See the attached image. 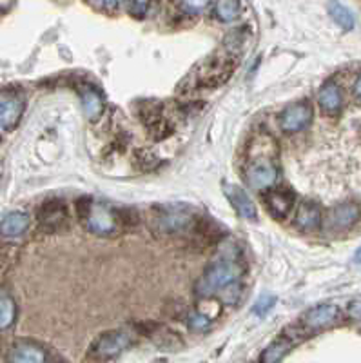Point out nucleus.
Here are the masks:
<instances>
[{
	"label": "nucleus",
	"mask_w": 361,
	"mask_h": 363,
	"mask_svg": "<svg viewBox=\"0 0 361 363\" xmlns=\"http://www.w3.org/2000/svg\"><path fill=\"white\" fill-rule=\"evenodd\" d=\"M276 144L272 136L258 135L247 147L245 180L250 189L265 191L278 180V165L274 162Z\"/></svg>",
	"instance_id": "f257e3e1"
},
{
	"label": "nucleus",
	"mask_w": 361,
	"mask_h": 363,
	"mask_svg": "<svg viewBox=\"0 0 361 363\" xmlns=\"http://www.w3.org/2000/svg\"><path fill=\"white\" fill-rule=\"evenodd\" d=\"M149 227L155 235L184 236L194 235L200 218L189 206L171 203V206H155L149 211Z\"/></svg>",
	"instance_id": "f03ea898"
},
{
	"label": "nucleus",
	"mask_w": 361,
	"mask_h": 363,
	"mask_svg": "<svg viewBox=\"0 0 361 363\" xmlns=\"http://www.w3.org/2000/svg\"><path fill=\"white\" fill-rule=\"evenodd\" d=\"M238 55L229 53L227 50H220L213 57L206 58L198 64L194 77V86L201 89H216L231 80L233 73L238 67Z\"/></svg>",
	"instance_id": "7ed1b4c3"
},
{
	"label": "nucleus",
	"mask_w": 361,
	"mask_h": 363,
	"mask_svg": "<svg viewBox=\"0 0 361 363\" xmlns=\"http://www.w3.org/2000/svg\"><path fill=\"white\" fill-rule=\"evenodd\" d=\"M243 274V265L240 258H223L207 267L196 284V294L200 298H211L222 293L229 285L238 284Z\"/></svg>",
	"instance_id": "20e7f679"
},
{
	"label": "nucleus",
	"mask_w": 361,
	"mask_h": 363,
	"mask_svg": "<svg viewBox=\"0 0 361 363\" xmlns=\"http://www.w3.org/2000/svg\"><path fill=\"white\" fill-rule=\"evenodd\" d=\"M78 218L86 225V229L93 235L111 236L116 235L120 229L118 211L106 203L93 202L91 199L78 200L77 203Z\"/></svg>",
	"instance_id": "39448f33"
},
{
	"label": "nucleus",
	"mask_w": 361,
	"mask_h": 363,
	"mask_svg": "<svg viewBox=\"0 0 361 363\" xmlns=\"http://www.w3.org/2000/svg\"><path fill=\"white\" fill-rule=\"evenodd\" d=\"M338 322H340V309L333 306V303H323V306H316L309 309L298 320V325L291 327L285 333L298 343L301 338H307L312 333H320V330L328 329V327L336 325Z\"/></svg>",
	"instance_id": "423d86ee"
},
{
	"label": "nucleus",
	"mask_w": 361,
	"mask_h": 363,
	"mask_svg": "<svg viewBox=\"0 0 361 363\" xmlns=\"http://www.w3.org/2000/svg\"><path fill=\"white\" fill-rule=\"evenodd\" d=\"M135 336L123 329L107 330L100 335L95 342L91 343L89 351H87V359H96V362H107V359H115L126 351H129L135 345Z\"/></svg>",
	"instance_id": "0eeeda50"
},
{
	"label": "nucleus",
	"mask_w": 361,
	"mask_h": 363,
	"mask_svg": "<svg viewBox=\"0 0 361 363\" xmlns=\"http://www.w3.org/2000/svg\"><path fill=\"white\" fill-rule=\"evenodd\" d=\"M37 222L40 231L53 235L70 227V211L64 200L50 199L45 200L37 211Z\"/></svg>",
	"instance_id": "6e6552de"
},
{
	"label": "nucleus",
	"mask_w": 361,
	"mask_h": 363,
	"mask_svg": "<svg viewBox=\"0 0 361 363\" xmlns=\"http://www.w3.org/2000/svg\"><path fill=\"white\" fill-rule=\"evenodd\" d=\"M140 118L145 129L155 140H164L171 135L172 125L164 115V106L160 102H142L140 104Z\"/></svg>",
	"instance_id": "1a4fd4ad"
},
{
	"label": "nucleus",
	"mask_w": 361,
	"mask_h": 363,
	"mask_svg": "<svg viewBox=\"0 0 361 363\" xmlns=\"http://www.w3.org/2000/svg\"><path fill=\"white\" fill-rule=\"evenodd\" d=\"M24 96L17 89L0 91V129L11 131L21 122L24 113Z\"/></svg>",
	"instance_id": "9d476101"
},
{
	"label": "nucleus",
	"mask_w": 361,
	"mask_h": 363,
	"mask_svg": "<svg viewBox=\"0 0 361 363\" xmlns=\"http://www.w3.org/2000/svg\"><path fill=\"white\" fill-rule=\"evenodd\" d=\"M312 118H314V109H312V106L307 100H301V102L291 104L289 108H285L282 115H279L278 122L282 131L298 133L309 128Z\"/></svg>",
	"instance_id": "9b49d317"
},
{
	"label": "nucleus",
	"mask_w": 361,
	"mask_h": 363,
	"mask_svg": "<svg viewBox=\"0 0 361 363\" xmlns=\"http://www.w3.org/2000/svg\"><path fill=\"white\" fill-rule=\"evenodd\" d=\"M263 206H265L267 213L274 220H284L287 218L289 213L294 207V193L287 187H269L265 189L262 196Z\"/></svg>",
	"instance_id": "f8f14e48"
},
{
	"label": "nucleus",
	"mask_w": 361,
	"mask_h": 363,
	"mask_svg": "<svg viewBox=\"0 0 361 363\" xmlns=\"http://www.w3.org/2000/svg\"><path fill=\"white\" fill-rule=\"evenodd\" d=\"M9 362H18V363H44L50 362V356L44 347L38 345L37 342L31 340H22L11 347V351L8 354Z\"/></svg>",
	"instance_id": "ddd939ff"
},
{
	"label": "nucleus",
	"mask_w": 361,
	"mask_h": 363,
	"mask_svg": "<svg viewBox=\"0 0 361 363\" xmlns=\"http://www.w3.org/2000/svg\"><path fill=\"white\" fill-rule=\"evenodd\" d=\"M361 209L356 203H341V206L334 207L327 216V227L333 229V231H345V229H350L354 223L360 220Z\"/></svg>",
	"instance_id": "4468645a"
},
{
	"label": "nucleus",
	"mask_w": 361,
	"mask_h": 363,
	"mask_svg": "<svg viewBox=\"0 0 361 363\" xmlns=\"http://www.w3.org/2000/svg\"><path fill=\"white\" fill-rule=\"evenodd\" d=\"M296 227L304 233L316 231L321 223V211L318 207V203L314 202H301L298 206V211H296L294 216Z\"/></svg>",
	"instance_id": "2eb2a0df"
},
{
	"label": "nucleus",
	"mask_w": 361,
	"mask_h": 363,
	"mask_svg": "<svg viewBox=\"0 0 361 363\" xmlns=\"http://www.w3.org/2000/svg\"><path fill=\"white\" fill-rule=\"evenodd\" d=\"M29 229V216L21 211H13L8 213L4 218L0 220V236L2 238H18Z\"/></svg>",
	"instance_id": "dca6fc26"
},
{
	"label": "nucleus",
	"mask_w": 361,
	"mask_h": 363,
	"mask_svg": "<svg viewBox=\"0 0 361 363\" xmlns=\"http://www.w3.org/2000/svg\"><path fill=\"white\" fill-rule=\"evenodd\" d=\"M226 196L229 199V202L233 203V207L238 211V215L243 216L247 220H256L258 216V211H256L255 202L250 200L249 194L243 189L236 186H226Z\"/></svg>",
	"instance_id": "f3484780"
},
{
	"label": "nucleus",
	"mask_w": 361,
	"mask_h": 363,
	"mask_svg": "<svg viewBox=\"0 0 361 363\" xmlns=\"http://www.w3.org/2000/svg\"><path fill=\"white\" fill-rule=\"evenodd\" d=\"M318 104L320 108L323 109L325 115H338L341 111V106H343V99H341L340 87L334 82H327L318 93Z\"/></svg>",
	"instance_id": "a211bd4d"
},
{
	"label": "nucleus",
	"mask_w": 361,
	"mask_h": 363,
	"mask_svg": "<svg viewBox=\"0 0 361 363\" xmlns=\"http://www.w3.org/2000/svg\"><path fill=\"white\" fill-rule=\"evenodd\" d=\"M294 345H296L294 340H292L287 333H284V335H279L278 338H276L274 342L267 347L265 351H263V354L260 356V362H263V363L279 362V359L284 358V356L287 354V352L291 351Z\"/></svg>",
	"instance_id": "6ab92c4d"
},
{
	"label": "nucleus",
	"mask_w": 361,
	"mask_h": 363,
	"mask_svg": "<svg viewBox=\"0 0 361 363\" xmlns=\"http://www.w3.org/2000/svg\"><path fill=\"white\" fill-rule=\"evenodd\" d=\"M80 96H82L84 113L89 120H99L104 113V99L95 87H82L80 89Z\"/></svg>",
	"instance_id": "aec40b11"
},
{
	"label": "nucleus",
	"mask_w": 361,
	"mask_h": 363,
	"mask_svg": "<svg viewBox=\"0 0 361 363\" xmlns=\"http://www.w3.org/2000/svg\"><path fill=\"white\" fill-rule=\"evenodd\" d=\"M240 13H242L240 0H216V4H214V17L220 22L236 21Z\"/></svg>",
	"instance_id": "412c9836"
},
{
	"label": "nucleus",
	"mask_w": 361,
	"mask_h": 363,
	"mask_svg": "<svg viewBox=\"0 0 361 363\" xmlns=\"http://www.w3.org/2000/svg\"><path fill=\"white\" fill-rule=\"evenodd\" d=\"M328 13H331V17L333 21L340 26L341 29L345 31H350L354 28V15L349 8H345L343 4H340L338 0H333L331 4H328Z\"/></svg>",
	"instance_id": "4be33fe9"
},
{
	"label": "nucleus",
	"mask_w": 361,
	"mask_h": 363,
	"mask_svg": "<svg viewBox=\"0 0 361 363\" xmlns=\"http://www.w3.org/2000/svg\"><path fill=\"white\" fill-rule=\"evenodd\" d=\"M17 320V303L9 296H0V330L8 329Z\"/></svg>",
	"instance_id": "5701e85b"
},
{
	"label": "nucleus",
	"mask_w": 361,
	"mask_h": 363,
	"mask_svg": "<svg viewBox=\"0 0 361 363\" xmlns=\"http://www.w3.org/2000/svg\"><path fill=\"white\" fill-rule=\"evenodd\" d=\"M247 42V33L245 31H242V29H234V31H231L229 35L226 37V40H223V50H227L229 53L233 55H242L243 51V45H245Z\"/></svg>",
	"instance_id": "b1692460"
},
{
	"label": "nucleus",
	"mask_w": 361,
	"mask_h": 363,
	"mask_svg": "<svg viewBox=\"0 0 361 363\" xmlns=\"http://www.w3.org/2000/svg\"><path fill=\"white\" fill-rule=\"evenodd\" d=\"M155 338L158 342V345L169 347V349H178L182 345L180 338L174 333H171V330H162L160 335H155Z\"/></svg>",
	"instance_id": "393cba45"
},
{
	"label": "nucleus",
	"mask_w": 361,
	"mask_h": 363,
	"mask_svg": "<svg viewBox=\"0 0 361 363\" xmlns=\"http://www.w3.org/2000/svg\"><path fill=\"white\" fill-rule=\"evenodd\" d=\"M149 2H151V0H128L129 13H131L133 17L142 18L145 13H148Z\"/></svg>",
	"instance_id": "a878e982"
},
{
	"label": "nucleus",
	"mask_w": 361,
	"mask_h": 363,
	"mask_svg": "<svg viewBox=\"0 0 361 363\" xmlns=\"http://www.w3.org/2000/svg\"><path fill=\"white\" fill-rule=\"evenodd\" d=\"M211 2H213V0H182V6H184L187 11L198 13V11H204Z\"/></svg>",
	"instance_id": "bb28decb"
},
{
	"label": "nucleus",
	"mask_w": 361,
	"mask_h": 363,
	"mask_svg": "<svg viewBox=\"0 0 361 363\" xmlns=\"http://www.w3.org/2000/svg\"><path fill=\"white\" fill-rule=\"evenodd\" d=\"M187 323H189L191 329L194 330H200V329H206L209 325V318H206L204 314H191L187 318Z\"/></svg>",
	"instance_id": "cd10ccee"
},
{
	"label": "nucleus",
	"mask_w": 361,
	"mask_h": 363,
	"mask_svg": "<svg viewBox=\"0 0 361 363\" xmlns=\"http://www.w3.org/2000/svg\"><path fill=\"white\" fill-rule=\"evenodd\" d=\"M272 306H274V298H272V296H262L258 300V303L255 306V313L260 314V316H263V314L271 309Z\"/></svg>",
	"instance_id": "c85d7f7f"
},
{
	"label": "nucleus",
	"mask_w": 361,
	"mask_h": 363,
	"mask_svg": "<svg viewBox=\"0 0 361 363\" xmlns=\"http://www.w3.org/2000/svg\"><path fill=\"white\" fill-rule=\"evenodd\" d=\"M347 313L352 320H361V296L360 298H354L352 301L349 303L347 307Z\"/></svg>",
	"instance_id": "c756f323"
},
{
	"label": "nucleus",
	"mask_w": 361,
	"mask_h": 363,
	"mask_svg": "<svg viewBox=\"0 0 361 363\" xmlns=\"http://www.w3.org/2000/svg\"><path fill=\"white\" fill-rule=\"evenodd\" d=\"M95 4H99L100 8L106 9H115L120 4V0H95Z\"/></svg>",
	"instance_id": "7c9ffc66"
},
{
	"label": "nucleus",
	"mask_w": 361,
	"mask_h": 363,
	"mask_svg": "<svg viewBox=\"0 0 361 363\" xmlns=\"http://www.w3.org/2000/svg\"><path fill=\"white\" fill-rule=\"evenodd\" d=\"M352 93H354V99L361 104V74L356 79V82H354Z\"/></svg>",
	"instance_id": "2f4dec72"
},
{
	"label": "nucleus",
	"mask_w": 361,
	"mask_h": 363,
	"mask_svg": "<svg viewBox=\"0 0 361 363\" xmlns=\"http://www.w3.org/2000/svg\"><path fill=\"white\" fill-rule=\"evenodd\" d=\"M354 258H356L357 264H361V247L357 249V252H356V256H354Z\"/></svg>",
	"instance_id": "473e14b6"
}]
</instances>
